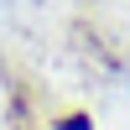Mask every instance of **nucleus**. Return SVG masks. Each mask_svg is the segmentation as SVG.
<instances>
[{
  "mask_svg": "<svg viewBox=\"0 0 130 130\" xmlns=\"http://www.w3.org/2000/svg\"><path fill=\"white\" fill-rule=\"evenodd\" d=\"M62 130H89V120H83V115H68V120H62Z\"/></svg>",
  "mask_w": 130,
  "mask_h": 130,
  "instance_id": "nucleus-1",
  "label": "nucleus"
}]
</instances>
